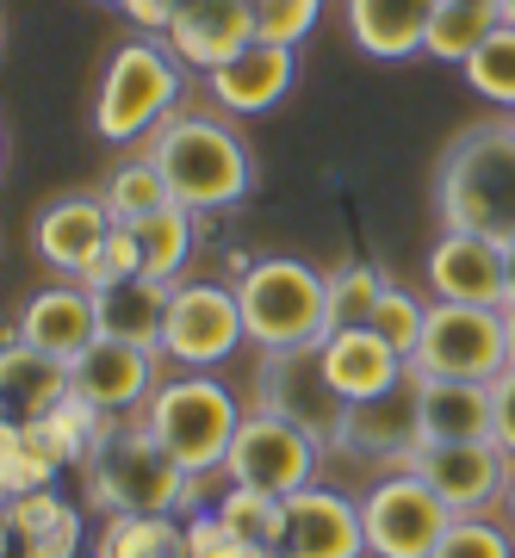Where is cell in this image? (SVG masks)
<instances>
[{"instance_id":"6da1fadb","label":"cell","mask_w":515,"mask_h":558,"mask_svg":"<svg viewBox=\"0 0 515 558\" xmlns=\"http://www.w3.org/2000/svg\"><path fill=\"white\" fill-rule=\"evenodd\" d=\"M156 168L168 174L175 186V199L187 211H230L255 193V156H249V143L242 131L218 119V112H193V106H180L168 119L156 124V137L143 143Z\"/></svg>"},{"instance_id":"7a4b0ae2","label":"cell","mask_w":515,"mask_h":558,"mask_svg":"<svg viewBox=\"0 0 515 558\" xmlns=\"http://www.w3.org/2000/svg\"><path fill=\"white\" fill-rule=\"evenodd\" d=\"M435 205L447 230L510 242L515 236V131L503 124H472L441 149L435 168Z\"/></svg>"},{"instance_id":"3957f363","label":"cell","mask_w":515,"mask_h":558,"mask_svg":"<svg viewBox=\"0 0 515 558\" xmlns=\"http://www.w3.org/2000/svg\"><path fill=\"white\" fill-rule=\"evenodd\" d=\"M237 299L249 341L261 354H298V348L330 341V286L311 260L298 255L237 260Z\"/></svg>"},{"instance_id":"277c9868","label":"cell","mask_w":515,"mask_h":558,"mask_svg":"<svg viewBox=\"0 0 515 558\" xmlns=\"http://www.w3.org/2000/svg\"><path fill=\"white\" fill-rule=\"evenodd\" d=\"M87 497L106 515H180L199 509V478L149 435V422H131L87 459Z\"/></svg>"},{"instance_id":"5b68a950","label":"cell","mask_w":515,"mask_h":558,"mask_svg":"<svg viewBox=\"0 0 515 558\" xmlns=\"http://www.w3.org/2000/svg\"><path fill=\"white\" fill-rule=\"evenodd\" d=\"M187 62L161 38H131L112 50L106 81L94 94V131L106 143H149L168 112H180V87H187Z\"/></svg>"},{"instance_id":"8992f818","label":"cell","mask_w":515,"mask_h":558,"mask_svg":"<svg viewBox=\"0 0 515 558\" xmlns=\"http://www.w3.org/2000/svg\"><path fill=\"white\" fill-rule=\"evenodd\" d=\"M143 422L193 478H205V472H224V459H230V440L242 428V403L230 398V385L187 373V379H161Z\"/></svg>"},{"instance_id":"52a82bcc","label":"cell","mask_w":515,"mask_h":558,"mask_svg":"<svg viewBox=\"0 0 515 558\" xmlns=\"http://www.w3.org/2000/svg\"><path fill=\"white\" fill-rule=\"evenodd\" d=\"M255 410H274L292 428L318 440L323 453H348V422H355V403L342 398L330 373H323L318 348H298V354H261L255 366Z\"/></svg>"},{"instance_id":"ba28073f","label":"cell","mask_w":515,"mask_h":558,"mask_svg":"<svg viewBox=\"0 0 515 558\" xmlns=\"http://www.w3.org/2000/svg\"><path fill=\"white\" fill-rule=\"evenodd\" d=\"M510 366V323L503 311H484V304H429V323H422V341L410 354V373L417 379H484Z\"/></svg>"},{"instance_id":"9c48e42d","label":"cell","mask_w":515,"mask_h":558,"mask_svg":"<svg viewBox=\"0 0 515 558\" xmlns=\"http://www.w3.org/2000/svg\"><path fill=\"white\" fill-rule=\"evenodd\" d=\"M249 341L237 286H212V279H180L175 304H168V329H161V360H175L187 373H212Z\"/></svg>"},{"instance_id":"30bf717a","label":"cell","mask_w":515,"mask_h":558,"mask_svg":"<svg viewBox=\"0 0 515 558\" xmlns=\"http://www.w3.org/2000/svg\"><path fill=\"white\" fill-rule=\"evenodd\" d=\"M397 472H417L454 515H491L515 484V459L496 440H429Z\"/></svg>"},{"instance_id":"8fae6325","label":"cell","mask_w":515,"mask_h":558,"mask_svg":"<svg viewBox=\"0 0 515 558\" xmlns=\"http://www.w3.org/2000/svg\"><path fill=\"white\" fill-rule=\"evenodd\" d=\"M360 521H367V553L373 558H435L441 534L454 527V509L417 472H392L360 497Z\"/></svg>"},{"instance_id":"7c38bea8","label":"cell","mask_w":515,"mask_h":558,"mask_svg":"<svg viewBox=\"0 0 515 558\" xmlns=\"http://www.w3.org/2000/svg\"><path fill=\"white\" fill-rule=\"evenodd\" d=\"M318 459H323V447L304 428H292L274 410H249L237 440H230L224 478L249 484V490H274V497H298L304 484H318Z\"/></svg>"},{"instance_id":"4fadbf2b","label":"cell","mask_w":515,"mask_h":558,"mask_svg":"<svg viewBox=\"0 0 515 558\" xmlns=\"http://www.w3.org/2000/svg\"><path fill=\"white\" fill-rule=\"evenodd\" d=\"M69 373H75V398H87L106 416L149 410V398L161 391V354L137 348V341H119V336H99Z\"/></svg>"},{"instance_id":"5bb4252c","label":"cell","mask_w":515,"mask_h":558,"mask_svg":"<svg viewBox=\"0 0 515 558\" xmlns=\"http://www.w3.org/2000/svg\"><path fill=\"white\" fill-rule=\"evenodd\" d=\"M119 230V218L106 211V199L99 193H62V199H50L32 218V255L50 267V274L62 279H81L87 267H94V255L106 248V236Z\"/></svg>"},{"instance_id":"9a60e30c","label":"cell","mask_w":515,"mask_h":558,"mask_svg":"<svg viewBox=\"0 0 515 558\" xmlns=\"http://www.w3.org/2000/svg\"><path fill=\"white\" fill-rule=\"evenodd\" d=\"M13 341H25V348H38V354L62 360V366H75V360L99 341L94 292H87L81 279L38 286V292L20 304V317H13Z\"/></svg>"},{"instance_id":"2e32d148","label":"cell","mask_w":515,"mask_h":558,"mask_svg":"<svg viewBox=\"0 0 515 558\" xmlns=\"http://www.w3.org/2000/svg\"><path fill=\"white\" fill-rule=\"evenodd\" d=\"M422 274H429L441 304H484V311H503L510 304L503 242L472 236V230H441V242L422 260Z\"/></svg>"},{"instance_id":"e0dca14e","label":"cell","mask_w":515,"mask_h":558,"mask_svg":"<svg viewBox=\"0 0 515 558\" xmlns=\"http://www.w3.org/2000/svg\"><path fill=\"white\" fill-rule=\"evenodd\" d=\"M360 553H367L360 502H348L342 490H323V484H304L298 497H286L279 558H360Z\"/></svg>"},{"instance_id":"ac0fdd59","label":"cell","mask_w":515,"mask_h":558,"mask_svg":"<svg viewBox=\"0 0 515 558\" xmlns=\"http://www.w3.org/2000/svg\"><path fill=\"white\" fill-rule=\"evenodd\" d=\"M161 44H168L187 69L212 75V69H224L230 57H242V50L255 44V7H249V0H187L180 20L161 32Z\"/></svg>"},{"instance_id":"d6986e66","label":"cell","mask_w":515,"mask_h":558,"mask_svg":"<svg viewBox=\"0 0 515 558\" xmlns=\"http://www.w3.org/2000/svg\"><path fill=\"white\" fill-rule=\"evenodd\" d=\"M292 81H298V50L292 44L255 38L242 57H230L224 69H212L205 87H212V100H218L230 119H255V112H274V106L292 94Z\"/></svg>"},{"instance_id":"ffe728a7","label":"cell","mask_w":515,"mask_h":558,"mask_svg":"<svg viewBox=\"0 0 515 558\" xmlns=\"http://www.w3.org/2000/svg\"><path fill=\"white\" fill-rule=\"evenodd\" d=\"M422 447V379L410 373L404 385H392L385 398L355 403V422H348V453L379 459V465H404V459Z\"/></svg>"},{"instance_id":"44dd1931","label":"cell","mask_w":515,"mask_h":558,"mask_svg":"<svg viewBox=\"0 0 515 558\" xmlns=\"http://www.w3.org/2000/svg\"><path fill=\"white\" fill-rule=\"evenodd\" d=\"M318 360H323V373H330V385H336L348 403L385 398L392 385L410 379V360L397 354L379 329H336V336L318 348Z\"/></svg>"},{"instance_id":"7402d4cb","label":"cell","mask_w":515,"mask_h":558,"mask_svg":"<svg viewBox=\"0 0 515 558\" xmlns=\"http://www.w3.org/2000/svg\"><path fill=\"white\" fill-rule=\"evenodd\" d=\"M441 0H348V32L367 57L404 62L429 50V25H435Z\"/></svg>"},{"instance_id":"603a6c76","label":"cell","mask_w":515,"mask_h":558,"mask_svg":"<svg viewBox=\"0 0 515 558\" xmlns=\"http://www.w3.org/2000/svg\"><path fill=\"white\" fill-rule=\"evenodd\" d=\"M429 440H496V398L484 379H422V447Z\"/></svg>"},{"instance_id":"cb8c5ba5","label":"cell","mask_w":515,"mask_h":558,"mask_svg":"<svg viewBox=\"0 0 515 558\" xmlns=\"http://www.w3.org/2000/svg\"><path fill=\"white\" fill-rule=\"evenodd\" d=\"M168 304H175V286L168 279H119V286H99L94 311H99V336L137 341V348H156L161 354V329H168Z\"/></svg>"},{"instance_id":"d4e9b609","label":"cell","mask_w":515,"mask_h":558,"mask_svg":"<svg viewBox=\"0 0 515 558\" xmlns=\"http://www.w3.org/2000/svg\"><path fill=\"white\" fill-rule=\"evenodd\" d=\"M0 385H7L13 416H25V422L50 416V410H62V403L75 398V373H69L62 360L13 341V336H7V360H0Z\"/></svg>"},{"instance_id":"484cf974","label":"cell","mask_w":515,"mask_h":558,"mask_svg":"<svg viewBox=\"0 0 515 558\" xmlns=\"http://www.w3.org/2000/svg\"><path fill=\"white\" fill-rule=\"evenodd\" d=\"M131 230H137V248H143V279H168V286H180V267L193 260L199 236H205V211L168 205V211L131 223Z\"/></svg>"},{"instance_id":"4316f807","label":"cell","mask_w":515,"mask_h":558,"mask_svg":"<svg viewBox=\"0 0 515 558\" xmlns=\"http://www.w3.org/2000/svg\"><path fill=\"white\" fill-rule=\"evenodd\" d=\"M57 472H62V459L44 440L38 422L7 416V428H0V490L7 497H32V490H50Z\"/></svg>"},{"instance_id":"83f0119b","label":"cell","mask_w":515,"mask_h":558,"mask_svg":"<svg viewBox=\"0 0 515 558\" xmlns=\"http://www.w3.org/2000/svg\"><path fill=\"white\" fill-rule=\"evenodd\" d=\"M99 199H106V211H112L119 223H143V218H156V211H168V205H180L149 149H143V156H124L119 168L106 174Z\"/></svg>"},{"instance_id":"f1b7e54d","label":"cell","mask_w":515,"mask_h":558,"mask_svg":"<svg viewBox=\"0 0 515 558\" xmlns=\"http://www.w3.org/2000/svg\"><path fill=\"white\" fill-rule=\"evenodd\" d=\"M212 509H218V521L237 539H249V546H261V553L279 558V539H286V497L249 490V484H224V497L212 502Z\"/></svg>"},{"instance_id":"f546056e","label":"cell","mask_w":515,"mask_h":558,"mask_svg":"<svg viewBox=\"0 0 515 558\" xmlns=\"http://www.w3.org/2000/svg\"><path fill=\"white\" fill-rule=\"evenodd\" d=\"M99 558H187V521L175 515H112Z\"/></svg>"},{"instance_id":"4dcf8cb0","label":"cell","mask_w":515,"mask_h":558,"mask_svg":"<svg viewBox=\"0 0 515 558\" xmlns=\"http://www.w3.org/2000/svg\"><path fill=\"white\" fill-rule=\"evenodd\" d=\"M323 286H330V336L336 329H367L379 299L392 292V279L379 274L373 260H342V267L323 274Z\"/></svg>"},{"instance_id":"1f68e13d","label":"cell","mask_w":515,"mask_h":558,"mask_svg":"<svg viewBox=\"0 0 515 558\" xmlns=\"http://www.w3.org/2000/svg\"><path fill=\"white\" fill-rule=\"evenodd\" d=\"M496 25H503V20H496L491 7H454V0H441L435 25H429V50H422V57L459 62V69H466V62H472V50L491 38Z\"/></svg>"},{"instance_id":"d6a6232c","label":"cell","mask_w":515,"mask_h":558,"mask_svg":"<svg viewBox=\"0 0 515 558\" xmlns=\"http://www.w3.org/2000/svg\"><path fill=\"white\" fill-rule=\"evenodd\" d=\"M466 87H472L478 100L515 112V25H496L491 38L472 50V62H466Z\"/></svg>"},{"instance_id":"836d02e7","label":"cell","mask_w":515,"mask_h":558,"mask_svg":"<svg viewBox=\"0 0 515 558\" xmlns=\"http://www.w3.org/2000/svg\"><path fill=\"white\" fill-rule=\"evenodd\" d=\"M255 7V38L267 44H304L323 20V0H249Z\"/></svg>"},{"instance_id":"e575fe53","label":"cell","mask_w":515,"mask_h":558,"mask_svg":"<svg viewBox=\"0 0 515 558\" xmlns=\"http://www.w3.org/2000/svg\"><path fill=\"white\" fill-rule=\"evenodd\" d=\"M435 558H515V539L491 515H454V527L441 534Z\"/></svg>"},{"instance_id":"d590c367","label":"cell","mask_w":515,"mask_h":558,"mask_svg":"<svg viewBox=\"0 0 515 558\" xmlns=\"http://www.w3.org/2000/svg\"><path fill=\"white\" fill-rule=\"evenodd\" d=\"M422 323H429V304H422L417 292L392 286V292L379 299V311H373V323H367V329H379V336L392 341L397 354L410 360V354H417V341H422Z\"/></svg>"},{"instance_id":"8d00e7d4","label":"cell","mask_w":515,"mask_h":558,"mask_svg":"<svg viewBox=\"0 0 515 558\" xmlns=\"http://www.w3.org/2000/svg\"><path fill=\"white\" fill-rule=\"evenodd\" d=\"M69 515V502L57 497V490H32V497H7V539L13 546H32V539H44L57 521Z\"/></svg>"},{"instance_id":"74e56055","label":"cell","mask_w":515,"mask_h":558,"mask_svg":"<svg viewBox=\"0 0 515 558\" xmlns=\"http://www.w3.org/2000/svg\"><path fill=\"white\" fill-rule=\"evenodd\" d=\"M137 274H143L137 230H131V223H119V230L106 236V248L94 255V267L81 274V286H87V292H99V286H119V279H137Z\"/></svg>"},{"instance_id":"f35d334b","label":"cell","mask_w":515,"mask_h":558,"mask_svg":"<svg viewBox=\"0 0 515 558\" xmlns=\"http://www.w3.org/2000/svg\"><path fill=\"white\" fill-rule=\"evenodd\" d=\"M187 558H274V553H261V546L237 539L218 521V509H205V515L193 509V521H187Z\"/></svg>"},{"instance_id":"ab89813d","label":"cell","mask_w":515,"mask_h":558,"mask_svg":"<svg viewBox=\"0 0 515 558\" xmlns=\"http://www.w3.org/2000/svg\"><path fill=\"white\" fill-rule=\"evenodd\" d=\"M13 558H81V509H69V515H62L44 539L13 546Z\"/></svg>"},{"instance_id":"60d3db41","label":"cell","mask_w":515,"mask_h":558,"mask_svg":"<svg viewBox=\"0 0 515 558\" xmlns=\"http://www.w3.org/2000/svg\"><path fill=\"white\" fill-rule=\"evenodd\" d=\"M180 7H187V0H124L119 13L131 25H137L143 38H161V32H168V25L180 20Z\"/></svg>"},{"instance_id":"b9f144b4","label":"cell","mask_w":515,"mask_h":558,"mask_svg":"<svg viewBox=\"0 0 515 558\" xmlns=\"http://www.w3.org/2000/svg\"><path fill=\"white\" fill-rule=\"evenodd\" d=\"M491 398H496V447L515 459V366H503L491 379Z\"/></svg>"},{"instance_id":"7bdbcfd3","label":"cell","mask_w":515,"mask_h":558,"mask_svg":"<svg viewBox=\"0 0 515 558\" xmlns=\"http://www.w3.org/2000/svg\"><path fill=\"white\" fill-rule=\"evenodd\" d=\"M503 274H510V304H515V236L503 242ZM510 304H503V311H510Z\"/></svg>"},{"instance_id":"ee69618b","label":"cell","mask_w":515,"mask_h":558,"mask_svg":"<svg viewBox=\"0 0 515 558\" xmlns=\"http://www.w3.org/2000/svg\"><path fill=\"white\" fill-rule=\"evenodd\" d=\"M496 20H503V25H515V0H496Z\"/></svg>"},{"instance_id":"f6af8a7d","label":"cell","mask_w":515,"mask_h":558,"mask_svg":"<svg viewBox=\"0 0 515 558\" xmlns=\"http://www.w3.org/2000/svg\"><path fill=\"white\" fill-rule=\"evenodd\" d=\"M503 323H510V366H515V304L503 311Z\"/></svg>"},{"instance_id":"bcb514c9","label":"cell","mask_w":515,"mask_h":558,"mask_svg":"<svg viewBox=\"0 0 515 558\" xmlns=\"http://www.w3.org/2000/svg\"><path fill=\"white\" fill-rule=\"evenodd\" d=\"M503 515H510V527H515V484H510V497H503Z\"/></svg>"},{"instance_id":"7dc6e473","label":"cell","mask_w":515,"mask_h":558,"mask_svg":"<svg viewBox=\"0 0 515 558\" xmlns=\"http://www.w3.org/2000/svg\"><path fill=\"white\" fill-rule=\"evenodd\" d=\"M454 7H491V13H496V0H454Z\"/></svg>"},{"instance_id":"c3c4849f","label":"cell","mask_w":515,"mask_h":558,"mask_svg":"<svg viewBox=\"0 0 515 558\" xmlns=\"http://www.w3.org/2000/svg\"><path fill=\"white\" fill-rule=\"evenodd\" d=\"M99 7H124V0H99Z\"/></svg>"},{"instance_id":"681fc988","label":"cell","mask_w":515,"mask_h":558,"mask_svg":"<svg viewBox=\"0 0 515 558\" xmlns=\"http://www.w3.org/2000/svg\"><path fill=\"white\" fill-rule=\"evenodd\" d=\"M510 131H515V112H510Z\"/></svg>"}]
</instances>
